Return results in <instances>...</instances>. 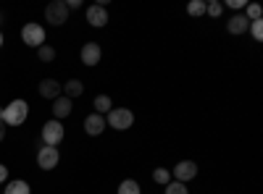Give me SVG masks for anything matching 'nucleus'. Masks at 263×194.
I'll list each match as a JSON object with an SVG mask.
<instances>
[{"mask_svg": "<svg viewBox=\"0 0 263 194\" xmlns=\"http://www.w3.org/2000/svg\"><path fill=\"white\" fill-rule=\"evenodd\" d=\"M84 132L90 134V137H100L105 132V116H100V113L87 116L84 118Z\"/></svg>", "mask_w": 263, "mask_h": 194, "instance_id": "10", "label": "nucleus"}, {"mask_svg": "<svg viewBox=\"0 0 263 194\" xmlns=\"http://www.w3.org/2000/svg\"><path fill=\"white\" fill-rule=\"evenodd\" d=\"M245 8H248V13H245V18H248V21H260L263 8H260L258 3H250V6H245Z\"/></svg>", "mask_w": 263, "mask_h": 194, "instance_id": "22", "label": "nucleus"}, {"mask_svg": "<svg viewBox=\"0 0 263 194\" xmlns=\"http://www.w3.org/2000/svg\"><path fill=\"white\" fill-rule=\"evenodd\" d=\"M132 123H135V113H132L129 107H114V111L105 116V126L116 128V132H126V128H132Z\"/></svg>", "mask_w": 263, "mask_h": 194, "instance_id": "2", "label": "nucleus"}, {"mask_svg": "<svg viewBox=\"0 0 263 194\" xmlns=\"http://www.w3.org/2000/svg\"><path fill=\"white\" fill-rule=\"evenodd\" d=\"M92 105H95V113H100V116L114 111V102H111V97H108V95H98Z\"/></svg>", "mask_w": 263, "mask_h": 194, "instance_id": "16", "label": "nucleus"}, {"mask_svg": "<svg viewBox=\"0 0 263 194\" xmlns=\"http://www.w3.org/2000/svg\"><path fill=\"white\" fill-rule=\"evenodd\" d=\"M153 181L161 184V186H166V184L171 181V174H168L166 168H156V170H153Z\"/></svg>", "mask_w": 263, "mask_h": 194, "instance_id": "19", "label": "nucleus"}, {"mask_svg": "<svg viewBox=\"0 0 263 194\" xmlns=\"http://www.w3.org/2000/svg\"><path fill=\"white\" fill-rule=\"evenodd\" d=\"M63 137H66V128L61 126V121H48V123H42V137H40V142L45 144V147H58L61 142H63Z\"/></svg>", "mask_w": 263, "mask_h": 194, "instance_id": "3", "label": "nucleus"}, {"mask_svg": "<svg viewBox=\"0 0 263 194\" xmlns=\"http://www.w3.org/2000/svg\"><path fill=\"white\" fill-rule=\"evenodd\" d=\"M227 6H229V8H234V11H239V8H245L248 3H245V0H227Z\"/></svg>", "mask_w": 263, "mask_h": 194, "instance_id": "25", "label": "nucleus"}, {"mask_svg": "<svg viewBox=\"0 0 263 194\" xmlns=\"http://www.w3.org/2000/svg\"><path fill=\"white\" fill-rule=\"evenodd\" d=\"M250 32H253V39L260 42L263 39V21H250Z\"/></svg>", "mask_w": 263, "mask_h": 194, "instance_id": "24", "label": "nucleus"}, {"mask_svg": "<svg viewBox=\"0 0 263 194\" xmlns=\"http://www.w3.org/2000/svg\"><path fill=\"white\" fill-rule=\"evenodd\" d=\"M71 102H74V100L63 97V95L53 100V116H55V121H61V118H66V116H71V107H74Z\"/></svg>", "mask_w": 263, "mask_h": 194, "instance_id": "13", "label": "nucleus"}, {"mask_svg": "<svg viewBox=\"0 0 263 194\" xmlns=\"http://www.w3.org/2000/svg\"><path fill=\"white\" fill-rule=\"evenodd\" d=\"M61 92H63V84H58L55 79H42L40 81V95L45 100H55V97H61Z\"/></svg>", "mask_w": 263, "mask_h": 194, "instance_id": "11", "label": "nucleus"}, {"mask_svg": "<svg viewBox=\"0 0 263 194\" xmlns=\"http://www.w3.org/2000/svg\"><path fill=\"white\" fill-rule=\"evenodd\" d=\"M37 58L42 63H50V60H55V50L50 45H42V48H37Z\"/></svg>", "mask_w": 263, "mask_h": 194, "instance_id": "18", "label": "nucleus"}, {"mask_svg": "<svg viewBox=\"0 0 263 194\" xmlns=\"http://www.w3.org/2000/svg\"><path fill=\"white\" fill-rule=\"evenodd\" d=\"M0 18H3V13H0Z\"/></svg>", "mask_w": 263, "mask_h": 194, "instance_id": "30", "label": "nucleus"}, {"mask_svg": "<svg viewBox=\"0 0 263 194\" xmlns=\"http://www.w3.org/2000/svg\"><path fill=\"white\" fill-rule=\"evenodd\" d=\"M61 160V153H58V147H45L40 142V149H37V165L42 170H53Z\"/></svg>", "mask_w": 263, "mask_h": 194, "instance_id": "6", "label": "nucleus"}, {"mask_svg": "<svg viewBox=\"0 0 263 194\" xmlns=\"http://www.w3.org/2000/svg\"><path fill=\"white\" fill-rule=\"evenodd\" d=\"M119 194H142V189L135 179H126V181L119 184Z\"/></svg>", "mask_w": 263, "mask_h": 194, "instance_id": "17", "label": "nucleus"}, {"mask_svg": "<svg viewBox=\"0 0 263 194\" xmlns=\"http://www.w3.org/2000/svg\"><path fill=\"white\" fill-rule=\"evenodd\" d=\"M163 189H166V194H190L187 184H179V181H168Z\"/></svg>", "mask_w": 263, "mask_h": 194, "instance_id": "20", "label": "nucleus"}, {"mask_svg": "<svg viewBox=\"0 0 263 194\" xmlns=\"http://www.w3.org/2000/svg\"><path fill=\"white\" fill-rule=\"evenodd\" d=\"M0 123H3V107H0Z\"/></svg>", "mask_w": 263, "mask_h": 194, "instance_id": "28", "label": "nucleus"}, {"mask_svg": "<svg viewBox=\"0 0 263 194\" xmlns=\"http://www.w3.org/2000/svg\"><path fill=\"white\" fill-rule=\"evenodd\" d=\"M3 194H32V189H29V184H27V181L16 179V181H8V184H6Z\"/></svg>", "mask_w": 263, "mask_h": 194, "instance_id": "15", "label": "nucleus"}, {"mask_svg": "<svg viewBox=\"0 0 263 194\" xmlns=\"http://www.w3.org/2000/svg\"><path fill=\"white\" fill-rule=\"evenodd\" d=\"M187 13L190 16H203L205 13V0H192V3L187 6Z\"/></svg>", "mask_w": 263, "mask_h": 194, "instance_id": "21", "label": "nucleus"}, {"mask_svg": "<svg viewBox=\"0 0 263 194\" xmlns=\"http://www.w3.org/2000/svg\"><path fill=\"white\" fill-rule=\"evenodd\" d=\"M87 21H90V27H95V29L105 27V24H108V11H105V6H103V3L90 6V8H87Z\"/></svg>", "mask_w": 263, "mask_h": 194, "instance_id": "9", "label": "nucleus"}, {"mask_svg": "<svg viewBox=\"0 0 263 194\" xmlns=\"http://www.w3.org/2000/svg\"><path fill=\"white\" fill-rule=\"evenodd\" d=\"M45 21H50L53 27H61L69 21V8H66V0H53L45 6Z\"/></svg>", "mask_w": 263, "mask_h": 194, "instance_id": "4", "label": "nucleus"}, {"mask_svg": "<svg viewBox=\"0 0 263 194\" xmlns=\"http://www.w3.org/2000/svg\"><path fill=\"white\" fill-rule=\"evenodd\" d=\"M250 27V21L245 18V13H234L229 21H227V32L229 34H245Z\"/></svg>", "mask_w": 263, "mask_h": 194, "instance_id": "12", "label": "nucleus"}, {"mask_svg": "<svg viewBox=\"0 0 263 194\" xmlns=\"http://www.w3.org/2000/svg\"><path fill=\"white\" fill-rule=\"evenodd\" d=\"M6 139V123H0V142Z\"/></svg>", "mask_w": 263, "mask_h": 194, "instance_id": "27", "label": "nucleus"}, {"mask_svg": "<svg viewBox=\"0 0 263 194\" xmlns=\"http://www.w3.org/2000/svg\"><path fill=\"white\" fill-rule=\"evenodd\" d=\"M0 191H3V189H0Z\"/></svg>", "mask_w": 263, "mask_h": 194, "instance_id": "31", "label": "nucleus"}, {"mask_svg": "<svg viewBox=\"0 0 263 194\" xmlns=\"http://www.w3.org/2000/svg\"><path fill=\"white\" fill-rule=\"evenodd\" d=\"M6 181H8V168L0 163V184H6Z\"/></svg>", "mask_w": 263, "mask_h": 194, "instance_id": "26", "label": "nucleus"}, {"mask_svg": "<svg viewBox=\"0 0 263 194\" xmlns=\"http://www.w3.org/2000/svg\"><path fill=\"white\" fill-rule=\"evenodd\" d=\"M197 176V163L195 160H179L177 165H174V179H177L179 184H187Z\"/></svg>", "mask_w": 263, "mask_h": 194, "instance_id": "7", "label": "nucleus"}, {"mask_svg": "<svg viewBox=\"0 0 263 194\" xmlns=\"http://www.w3.org/2000/svg\"><path fill=\"white\" fill-rule=\"evenodd\" d=\"M221 11H224V6L218 3V0H211V3H205V13L213 16V18H216V16H221Z\"/></svg>", "mask_w": 263, "mask_h": 194, "instance_id": "23", "label": "nucleus"}, {"mask_svg": "<svg viewBox=\"0 0 263 194\" xmlns=\"http://www.w3.org/2000/svg\"><path fill=\"white\" fill-rule=\"evenodd\" d=\"M79 55H82V63H84V66H98L100 58H103V50H100L98 42H84L82 50H79Z\"/></svg>", "mask_w": 263, "mask_h": 194, "instance_id": "8", "label": "nucleus"}, {"mask_svg": "<svg viewBox=\"0 0 263 194\" xmlns=\"http://www.w3.org/2000/svg\"><path fill=\"white\" fill-rule=\"evenodd\" d=\"M0 48H3V32H0Z\"/></svg>", "mask_w": 263, "mask_h": 194, "instance_id": "29", "label": "nucleus"}, {"mask_svg": "<svg viewBox=\"0 0 263 194\" xmlns=\"http://www.w3.org/2000/svg\"><path fill=\"white\" fill-rule=\"evenodd\" d=\"M82 92H84V84L79 79H69V81L63 84V97H69V100L82 97Z\"/></svg>", "mask_w": 263, "mask_h": 194, "instance_id": "14", "label": "nucleus"}, {"mask_svg": "<svg viewBox=\"0 0 263 194\" xmlns=\"http://www.w3.org/2000/svg\"><path fill=\"white\" fill-rule=\"evenodd\" d=\"M21 39H24V45H29V48H42L45 45V29L40 24H34V21H29V24H24V29H21Z\"/></svg>", "mask_w": 263, "mask_h": 194, "instance_id": "5", "label": "nucleus"}, {"mask_svg": "<svg viewBox=\"0 0 263 194\" xmlns=\"http://www.w3.org/2000/svg\"><path fill=\"white\" fill-rule=\"evenodd\" d=\"M29 116V105L27 100H13L3 107V123L6 126H21Z\"/></svg>", "mask_w": 263, "mask_h": 194, "instance_id": "1", "label": "nucleus"}]
</instances>
